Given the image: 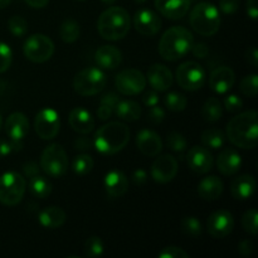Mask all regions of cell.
I'll return each instance as SVG.
<instances>
[{"instance_id":"6da1fadb","label":"cell","mask_w":258,"mask_h":258,"mask_svg":"<svg viewBox=\"0 0 258 258\" xmlns=\"http://www.w3.org/2000/svg\"><path fill=\"white\" fill-rule=\"evenodd\" d=\"M258 115L254 110L238 113L227 123V136L239 149H253L258 143Z\"/></svg>"},{"instance_id":"7a4b0ae2","label":"cell","mask_w":258,"mask_h":258,"mask_svg":"<svg viewBox=\"0 0 258 258\" xmlns=\"http://www.w3.org/2000/svg\"><path fill=\"white\" fill-rule=\"evenodd\" d=\"M194 44V37L184 27H171L166 30L159 43V54L169 62L181 59L190 52Z\"/></svg>"},{"instance_id":"3957f363","label":"cell","mask_w":258,"mask_h":258,"mask_svg":"<svg viewBox=\"0 0 258 258\" xmlns=\"http://www.w3.org/2000/svg\"><path fill=\"white\" fill-rule=\"evenodd\" d=\"M130 140V130L122 122H108L97 130L93 146L103 155H113L122 150Z\"/></svg>"},{"instance_id":"277c9868","label":"cell","mask_w":258,"mask_h":258,"mask_svg":"<svg viewBox=\"0 0 258 258\" xmlns=\"http://www.w3.org/2000/svg\"><path fill=\"white\" fill-rule=\"evenodd\" d=\"M130 25L131 19L127 10L121 7H111L100 15L97 29L103 39L115 42L127 35Z\"/></svg>"},{"instance_id":"5b68a950","label":"cell","mask_w":258,"mask_h":258,"mask_svg":"<svg viewBox=\"0 0 258 258\" xmlns=\"http://www.w3.org/2000/svg\"><path fill=\"white\" fill-rule=\"evenodd\" d=\"M190 25L199 35L212 37L221 25L219 10L212 3H198L190 13Z\"/></svg>"},{"instance_id":"8992f818","label":"cell","mask_w":258,"mask_h":258,"mask_svg":"<svg viewBox=\"0 0 258 258\" xmlns=\"http://www.w3.org/2000/svg\"><path fill=\"white\" fill-rule=\"evenodd\" d=\"M25 178L17 171H8L0 175V203L14 207L22 202L25 193Z\"/></svg>"},{"instance_id":"52a82bcc","label":"cell","mask_w":258,"mask_h":258,"mask_svg":"<svg viewBox=\"0 0 258 258\" xmlns=\"http://www.w3.org/2000/svg\"><path fill=\"white\" fill-rule=\"evenodd\" d=\"M107 77L101 70L88 67L80 71L73 78V88L81 96H95L105 90Z\"/></svg>"},{"instance_id":"ba28073f","label":"cell","mask_w":258,"mask_h":258,"mask_svg":"<svg viewBox=\"0 0 258 258\" xmlns=\"http://www.w3.org/2000/svg\"><path fill=\"white\" fill-rule=\"evenodd\" d=\"M40 169L52 178H60L67 173L68 156L59 144H50L40 156Z\"/></svg>"},{"instance_id":"9c48e42d","label":"cell","mask_w":258,"mask_h":258,"mask_svg":"<svg viewBox=\"0 0 258 258\" xmlns=\"http://www.w3.org/2000/svg\"><path fill=\"white\" fill-rule=\"evenodd\" d=\"M23 53L30 62L44 63L50 59L54 53V44L47 35L33 34L28 37L24 42Z\"/></svg>"},{"instance_id":"30bf717a","label":"cell","mask_w":258,"mask_h":258,"mask_svg":"<svg viewBox=\"0 0 258 258\" xmlns=\"http://www.w3.org/2000/svg\"><path fill=\"white\" fill-rule=\"evenodd\" d=\"M176 82L186 91L201 90L206 83V71L199 63L185 62L176 68Z\"/></svg>"},{"instance_id":"8fae6325","label":"cell","mask_w":258,"mask_h":258,"mask_svg":"<svg viewBox=\"0 0 258 258\" xmlns=\"http://www.w3.org/2000/svg\"><path fill=\"white\" fill-rule=\"evenodd\" d=\"M116 88L125 96H135L143 92L146 87V77L141 71L127 68L117 73L115 78Z\"/></svg>"},{"instance_id":"7c38bea8","label":"cell","mask_w":258,"mask_h":258,"mask_svg":"<svg viewBox=\"0 0 258 258\" xmlns=\"http://www.w3.org/2000/svg\"><path fill=\"white\" fill-rule=\"evenodd\" d=\"M60 128L59 115L53 108H43L37 113L34 130L42 140H52L58 135Z\"/></svg>"},{"instance_id":"4fadbf2b","label":"cell","mask_w":258,"mask_h":258,"mask_svg":"<svg viewBox=\"0 0 258 258\" xmlns=\"http://www.w3.org/2000/svg\"><path fill=\"white\" fill-rule=\"evenodd\" d=\"M178 174V161L173 155L158 156L151 165V178L160 184L170 183Z\"/></svg>"},{"instance_id":"5bb4252c","label":"cell","mask_w":258,"mask_h":258,"mask_svg":"<svg viewBox=\"0 0 258 258\" xmlns=\"http://www.w3.org/2000/svg\"><path fill=\"white\" fill-rule=\"evenodd\" d=\"M234 228V218L232 216L231 212L226 211V209H221L209 216L208 221H207V229L208 233L214 238H224Z\"/></svg>"},{"instance_id":"9a60e30c","label":"cell","mask_w":258,"mask_h":258,"mask_svg":"<svg viewBox=\"0 0 258 258\" xmlns=\"http://www.w3.org/2000/svg\"><path fill=\"white\" fill-rule=\"evenodd\" d=\"M186 163L194 173L207 174L213 168L214 159L206 146H193L186 154Z\"/></svg>"},{"instance_id":"2e32d148","label":"cell","mask_w":258,"mask_h":258,"mask_svg":"<svg viewBox=\"0 0 258 258\" xmlns=\"http://www.w3.org/2000/svg\"><path fill=\"white\" fill-rule=\"evenodd\" d=\"M134 27L145 37H153L161 29V19L150 9H140L134 17Z\"/></svg>"},{"instance_id":"e0dca14e","label":"cell","mask_w":258,"mask_h":258,"mask_svg":"<svg viewBox=\"0 0 258 258\" xmlns=\"http://www.w3.org/2000/svg\"><path fill=\"white\" fill-rule=\"evenodd\" d=\"M234 81H236V75L233 70L227 66H221L212 71L209 76V87L213 92L224 95L233 87Z\"/></svg>"},{"instance_id":"ac0fdd59","label":"cell","mask_w":258,"mask_h":258,"mask_svg":"<svg viewBox=\"0 0 258 258\" xmlns=\"http://www.w3.org/2000/svg\"><path fill=\"white\" fill-rule=\"evenodd\" d=\"M136 146L145 156H158L163 150V141L155 131L144 128L136 136Z\"/></svg>"},{"instance_id":"d6986e66","label":"cell","mask_w":258,"mask_h":258,"mask_svg":"<svg viewBox=\"0 0 258 258\" xmlns=\"http://www.w3.org/2000/svg\"><path fill=\"white\" fill-rule=\"evenodd\" d=\"M146 77H148L151 87L154 90L159 91V92H165L173 85V73H171V71L166 66L159 64V63H155V64L149 67Z\"/></svg>"},{"instance_id":"ffe728a7","label":"cell","mask_w":258,"mask_h":258,"mask_svg":"<svg viewBox=\"0 0 258 258\" xmlns=\"http://www.w3.org/2000/svg\"><path fill=\"white\" fill-rule=\"evenodd\" d=\"M155 8L168 19H181L190 8V0H155Z\"/></svg>"},{"instance_id":"44dd1931","label":"cell","mask_w":258,"mask_h":258,"mask_svg":"<svg viewBox=\"0 0 258 258\" xmlns=\"http://www.w3.org/2000/svg\"><path fill=\"white\" fill-rule=\"evenodd\" d=\"M5 133L10 140L22 141L29 133V121L22 112H14L7 118Z\"/></svg>"},{"instance_id":"7402d4cb","label":"cell","mask_w":258,"mask_h":258,"mask_svg":"<svg viewBox=\"0 0 258 258\" xmlns=\"http://www.w3.org/2000/svg\"><path fill=\"white\" fill-rule=\"evenodd\" d=\"M242 166V158L234 149H224L217 158V168L219 173L229 176L238 173Z\"/></svg>"},{"instance_id":"603a6c76","label":"cell","mask_w":258,"mask_h":258,"mask_svg":"<svg viewBox=\"0 0 258 258\" xmlns=\"http://www.w3.org/2000/svg\"><path fill=\"white\" fill-rule=\"evenodd\" d=\"M106 193L111 198H120L127 191L128 189V180L125 174L120 170H111L106 174L105 180Z\"/></svg>"},{"instance_id":"cb8c5ba5","label":"cell","mask_w":258,"mask_h":258,"mask_svg":"<svg viewBox=\"0 0 258 258\" xmlns=\"http://www.w3.org/2000/svg\"><path fill=\"white\" fill-rule=\"evenodd\" d=\"M95 59L103 70H115L122 62V53L115 45H102L96 52Z\"/></svg>"},{"instance_id":"d4e9b609","label":"cell","mask_w":258,"mask_h":258,"mask_svg":"<svg viewBox=\"0 0 258 258\" xmlns=\"http://www.w3.org/2000/svg\"><path fill=\"white\" fill-rule=\"evenodd\" d=\"M68 122L76 133L82 134V135L90 134L95 127V120L92 115L83 107L73 108L68 117Z\"/></svg>"},{"instance_id":"484cf974","label":"cell","mask_w":258,"mask_h":258,"mask_svg":"<svg viewBox=\"0 0 258 258\" xmlns=\"http://www.w3.org/2000/svg\"><path fill=\"white\" fill-rule=\"evenodd\" d=\"M254 190H256V180L253 175H249V174L238 176L231 184L232 196L239 201L249 199L254 194Z\"/></svg>"},{"instance_id":"4316f807","label":"cell","mask_w":258,"mask_h":258,"mask_svg":"<svg viewBox=\"0 0 258 258\" xmlns=\"http://www.w3.org/2000/svg\"><path fill=\"white\" fill-rule=\"evenodd\" d=\"M223 181L218 176H207L199 183L198 185V194L203 201L213 202L217 201L223 193Z\"/></svg>"},{"instance_id":"83f0119b","label":"cell","mask_w":258,"mask_h":258,"mask_svg":"<svg viewBox=\"0 0 258 258\" xmlns=\"http://www.w3.org/2000/svg\"><path fill=\"white\" fill-rule=\"evenodd\" d=\"M66 212L59 207H48V208L43 209L38 216V221H39L40 226L48 229H57L64 224Z\"/></svg>"},{"instance_id":"f1b7e54d","label":"cell","mask_w":258,"mask_h":258,"mask_svg":"<svg viewBox=\"0 0 258 258\" xmlns=\"http://www.w3.org/2000/svg\"><path fill=\"white\" fill-rule=\"evenodd\" d=\"M118 118L123 121H127V122H133V121H138L141 117V107L138 102L131 100H123L118 101V103L116 105L115 111Z\"/></svg>"},{"instance_id":"f546056e","label":"cell","mask_w":258,"mask_h":258,"mask_svg":"<svg viewBox=\"0 0 258 258\" xmlns=\"http://www.w3.org/2000/svg\"><path fill=\"white\" fill-rule=\"evenodd\" d=\"M201 115L207 122H216V121L221 120L222 115H223V107H222L221 101L217 97L208 98L202 107Z\"/></svg>"},{"instance_id":"4dcf8cb0","label":"cell","mask_w":258,"mask_h":258,"mask_svg":"<svg viewBox=\"0 0 258 258\" xmlns=\"http://www.w3.org/2000/svg\"><path fill=\"white\" fill-rule=\"evenodd\" d=\"M202 143L207 149H213V150H218V149L223 148L226 144V135L223 131L218 130V128H208L202 133Z\"/></svg>"},{"instance_id":"1f68e13d","label":"cell","mask_w":258,"mask_h":258,"mask_svg":"<svg viewBox=\"0 0 258 258\" xmlns=\"http://www.w3.org/2000/svg\"><path fill=\"white\" fill-rule=\"evenodd\" d=\"M29 190L34 197L39 199L48 198L52 193V184L48 179L42 175H35L30 178L29 181Z\"/></svg>"},{"instance_id":"d6a6232c","label":"cell","mask_w":258,"mask_h":258,"mask_svg":"<svg viewBox=\"0 0 258 258\" xmlns=\"http://www.w3.org/2000/svg\"><path fill=\"white\" fill-rule=\"evenodd\" d=\"M80 24L73 19H66L59 29V35L64 43H75L80 38Z\"/></svg>"},{"instance_id":"836d02e7","label":"cell","mask_w":258,"mask_h":258,"mask_svg":"<svg viewBox=\"0 0 258 258\" xmlns=\"http://www.w3.org/2000/svg\"><path fill=\"white\" fill-rule=\"evenodd\" d=\"M93 159L91 155H87V154H81V155L76 156L75 160H73L72 169L75 171V174L77 175L83 176L87 175L92 171L93 169Z\"/></svg>"},{"instance_id":"e575fe53","label":"cell","mask_w":258,"mask_h":258,"mask_svg":"<svg viewBox=\"0 0 258 258\" xmlns=\"http://www.w3.org/2000/svg\"><path fill=\"white\" fill-rule=\"evenodd\" d=\"M164 103L168 107V110L173 111V112H181V111L185 110L188 100H186L185 96L179 92H169L164 98Z\"/></svg>"},{"instance_id":"d590c367","label":"cell","mask_w":258,"mask_h":258,"mask_svg":"<svg viewBox=\"0 0 258 258\" xmlns=\"http://www.w3.org/2000/svg\"><path fill=\"white\" fill-rule=\"evenodd\" d=\"M166 146L174 153H184L188 148V141L178 131H171L166 136Z\"/></svg>"},{"instance_id":"8d00e7d4","label":"cell","mask_w":258,"mask_h":258,"mask_svg":"<svg viewBox=\"0 0 258 258\" xmlns=\"http://www.w3.org/2000/svg\"><path fill=\"white\" fill-rule=\"evenodd\" d=\"M8 28H9L10 33L15 37H23L28 32V23L20 15H13L8 20Z\"/></svg>"},{"instance_id":"74e56055","label":"cell","mask_w":258,"mask_h":258,"mask_svg":"<svg viewBox=\"0 0 258 258\" xmlns=\"http://www.w3.org/2000/svg\"><path fill=\"white\" fill-rule=\"evenodd\" d=\"M103 254V243L100 237H90L85 243V256L90 258L100 257Z\"/></svg>"},{"instance_id":"f35d334b","label":"cell","mask_w":258,"mask_h":258,"mask_svg":"<svg viewBox=\"0 0 258 258\" xmlns=\"http://www.w3.org/2000/svg\"><path fill=\"white\" fill-rule=\"evenodd\" d=\"M181 229L185 234L193 237V238H198L202 234V224L198 218L196 217H186L181 222Z\"/></svg>"},{"instance_id":"ab89813d","label":"cell","mask_w":258,"mask_h":258,"mask_svg":"<svg viewBox=\"0 0 258 258\" xmlns=\"http://www.w3.org/2000/svg\"><path fill=\"white\" fill-rule=\"evenodd\" d=\"M257 218L258 214L254 208L248 209V211L243 214V217H242V227H243V229L247 233L252 234V236H256L258 232Z\"/></svg>"},{"instance_id":"60d3db41","label":"cell","mask_w":258,"mask_h":258,"mask_svg":"<svg viewBox=\"0 0 258 258\" xmlns=\"http://www.w3.org/2000/svg\"><path fill=\"white\" fill-rule=\"evenodd\" d=\"M258 76L257 75H249L246 76L243 80L241 81L239 88L243 92V95L248 96V97H256L257 90H258Z\"/></svg>"},{"instance_id":"b9f144b4","label":"cell","mask_w":258,"mask_h":258,"mask_svg":"<svg viewBox=\"0 0 258 258\" xmlns=\"http://www.w3.org/2000/svg\"><path fill=\"white\" fill-rule=\"evenodd\" d=\"M13 62V52L7 43L0 42V73L9 70Z\"/></svg>"},{"instance_id":"7bdbcfd3","label":"cell","mask_w":258,"mask_h":258,"mask_svg":"<svg viewBox=\"0 0 258 258\" xmlns=\"http://www.w3.org/2000/svg\"><path fill=\"white\" fill-rule=\"evenodd\" d=\"M224 107L228 112H238L243 107V101L236 95H228L224 97Z\"/></svg>"},{"instance_id":"ee69618b","label":"cell","mask_w":258,"mask_h":258,"mask_svg":"<svg viewBox=\"0 0 258 258\" xmlns=\"http://www.w3.org/2000/svg\"><path fill=\"white\" fill-rule=\"evenodd\" d=\"M159 258H189V254L179 247H166L159 253Z\"/></svg>"},{"instance_id":"f6af8a7d","label":"cell","mask_w":258,"mask_h":258,"mask_svg":"<svg viewBox=\"0 0 258 258\" xmlns=\"http://www.w3.org/2000/svg\"><path fill=\"white\" fill-rule=\"evenodd\" d=\"M20 146H22V141L0 140V158L8 156L9 154H12L14 150L20 149Z\"/></svg>"},{"instance_id":"bcb514c9","label":"cell","mask_w":258,"mask_h":258,"mask_svg":"<svg viewBox=\"0 0 258 258\" xmlns=\"http://www.w3.org/2000/svg\"><path fill=\"white\" fill-rule=\"evenodd\" d=\"M148 116L150 122H153L154 125H159V123L163 122L164 118H165V111H164V108L159 107L158 105L151 106L150 110H149Z\"/></svg>"},{"instance_id":"7dc6e473","label":"cell","mask_w":258,"mask_h":258,"mask_svg":"<svg viewBox=\"0 0 258 258\" xmlns=\"http://www.w3.org/2000/svg\"><path fill=\"white\" fill-rule=\"evenodd\" d=\"M219 9L224 14H234L239 9V0H219Z\"/></svg>"},{"instance_id":"c3c4849f","label":"cell","mask_w":258,"mask_h":258,"mask_svg":"<svg viewBox=\"0 0 258 258\" xmlns=\"http://www.w3.org/2000/svg\"><path fill=\"white\" fill-rule=\"evenodd\" d=\"M118 101H120V97H118L117 93L107 92L102 98H101L100 103L108 106V107L113 108V111H115V107H116V105L118 103Z\"/></svg>"},{"instance_id":"681fc988","label":"cell","mask_w":258,"mask_h":258,"mask_svg":"<svg viewBox=\"0 0 258 258\" xmlns=\"http://www.w3.org/2000/svg\"><path fill=\"white\" fill-rule=\"evenodd\" d=\"M23 171H24V175L28 178H33L35 175H39L40 168L37 163L34 161H28L23 165Z\"/></svg>"},{"instance_id":"f907efd6","label":"cell","mask_w":258,"mask_h":258,"mask_svg":"<svg viewBox=\"0 0 258 258\" xmlns=\"http://www.w3.org/2000/svg\"><path fill=\"white\" fill-rule=\"evenodd\" d=\"M190 52L193 53L194 57L201 58V59H203V58H206L207 55L209 54L208 47H207V44H204V43H197V44H193Z\"/></svg>"},{"instance_id":"816d5d0a","label":"cell","mask_w":258,"mask_h":258,"mask_svg":"<svg viewBox=\"0 0 258 258\" xmlns=\"http://www.w3.org/2000/svg\"><path fill=\"white\" fill-rule=\"evenodd\" d=\"M144 105L148 106V107H151V106H155L159 103V95L155 92V91H148V92L144 95L143 97Z\"/></svg>"},{"instance_id":"f5cc1de1","label":"cell","mask_w":258,"mask_h":258,"mask_svg":"<svg viewBox=\"0 0 258 258\" xmlns=\"http://www.w3.org/2000/svg\"><path fill=\"white\" fill-rule=\"evenodd\" d=\"M253 243H252V241H248V239H246V241H242L241 243H239L238 246V252L242 254V256L244 257H249L252 253H253Z\"/></svg>"},{"instance_id":"db71d44e","label":"cell","mask_w":258,"mask_h":258,"mask_svg":"<svg viewBox=\"0 0 258 258\" xmlns=\"http://www.w3.org/2000/svg\"><path fill=\"white\" fill-rule=\"evenodd\" d=\"M112 113H113V108H111V107H108V106L100 103V107H98V110H97V117L100 118L101 121L108 120V118L112 116Z\"/></svg>"},{"instance_id":"11a10c76","label":"cell","mask_w":258,"mask_h":258,"mask_svg":"<svg viewBox=\"0 0 258 258\" xmlns=\"http://www.w3.org/2000/svg\"><path fill=\"white\" fill-rule=\"evenodd\" d=\"M246 58H247V62L252 66V67L257 68L258 66V52H257V48L256 47H249L248 50L246 53Z\"/></svg>"},{"instance_id":"9f6ffc18","label":"cell","mask_w":258,"mask_h":258,"mask_svg":"<svg viewBox=\"0 0 258 258\" xmlns=\"http://www.w3.org/2000/svg\"><path fill=\"white\" fill-rule=\"evenodd\" d=\"M247 14L251 19L256 20L258 17V0H247Z\"/></svg>"},{"instance_id":"6f0895ef","label":"cell","mask_w":258,"mask_h":258,"mask_svg":"<svg viewBox=\"0 0 258 258\" xmlns=\"http://www.w3.org/2000/svg\"><path fill=\"white\" fill-rule=\"evenodd\" d=\"M133 180L134 183L138 184V185H143L148 180V175H146V171L143 169H138V170L134 171L133 174Z\"/></svg>"},{"instance_id":"680465c9","label":"cell","mask_w":258,"mask_h":258,"mask_svg":"<svg viewBox=\"0 0 258 258\" xmlns=\"http://www.w3.org/2000/svg\"><path fill=\"white\" fill-rule=\"evenodd\" d=\"M93 141L90 140L88 138H78L75 141V146L78 150H88V149L92 148Z\"/></svg>"},{"instance_id":"91938a15","label":"cell","mask_w":258,"mask_h":258,"mask_svg":"<svg viewBox=\"0 0 258 258\" xmlns=\"http://www.w3.org/2000/svg\"><path fill=\"white\" fill-rule=\"evenodd\" d=\"M25 3L34 9H42V8L47 7L49 0H25Z\"/></svg>"},{"instance_id":"94428289","label":"cell","mask_w":258,"mask_h":258,"mask_svg":"<svg viewBox=\"0 0 258 258\" xmlns=\"http://www.w3.org/2000/svg\"><path fill=\"white\" fill-rule=\"evenodd\" d=\"M10 2L12 0H0V9H4L5 7H8L10 4Z\"/></svg>"},{"instance_id":"6125c7cd","label":"cell","mask_w":258,"mask_h":258,"mask_svg":"<svg viewBox=\"0 0 258 258\" xmlns=\"http://www.w3.org/2000/svg\"><path fill=\"white\" fill-rule=\"evenodd\" d=\"M115 2H116V0H102L103 4H107V5L113 4V3H115Z\"/></svg>"},{"instance_id":"be15d7a7","label":"cell","mask_w":258,"mask_h":258,"mask_svg":"<svg viewBox=\"0 0 258 258\" xmlns=\"http://www.w3.org/2000/svg\"><path fill=\"white\" fill-rule=\"evenodd\" d=\"M136 3H139V4H143V3H145L146 0H135Z\"/></svg>"},{"instance_id":"e7e4bbea","label":"cell","mask_w":258,"mask_h":258,"mask_svg":"<svg viewBox=\"0 0 258 258\" xmlns=\"http://www.w3.org/2000/svg\"><path fill=\"white\" fill-rule=\"evenodd\" d=\"M2 123H3V118H2V115H0V128H2Z\"/></svg>"},{"instance_id":"03108f58","label":"cell","mask_w":258,"mask_h":258,"mask_svg":"<svg viewBox=\"0 0 258 258\" xmlns=\"http://www.w3.org/2000/svg\"><path fill=\"white\" fill-rule=\"evenodd\" d=\"M80 2H83V0H80Z\"/></svg>"}]
</instances>
